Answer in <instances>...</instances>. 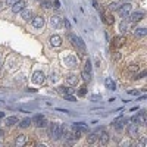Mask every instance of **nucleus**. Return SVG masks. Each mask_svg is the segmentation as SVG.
Instances as JSON below:
<instances>
[{
	"instance_id": "obj_35",
	"label": "nucleus",
	"mask_w": 147,
	"mask_h": 147,
	"mask_svg": "<svg viewBox=\"0 0 147 147\" xmlns=\"http://www.w3.org/2000/svg\"><path fill=\"white\" fill-rule=\"evenodd\" d=\"M78 93H80V96H85V93H87V87H85V85H82Z\"/></svg>"
},
{
	"instance_id": "obj_7",
	"label": "nucleus",
	"mask_w": 147,
	"mask_h": 147,
	"mask_svg": "<svg viewBox=\"0 0 147 147\" xmlns=\"http://www.w3.org/2000/svg\"><path fill=\"white\" fill-rule=\"evenodd\" d=\"M127 18H128L129 22H140L144 18V13L143 12H132V13H129Z\"/></svg>"
},
{
	"instance_id": "obj_3",
	"label": "nucleus",
	"mask_w": 147,
	"mask_h": 147,
	"mask_svg": "<svg viewBox=\"0 0 147 147\" xmlns=\"http://www.w3.org/2000/svg\"><path fill=\"white\" fill-rule=\"evenodd\" d=\"M31 122H34L35 127H38V128H44V127L47 125V119H46L43 115H35V116L31 119Z\"/></svg>"
},
{
	"instance_id": "obj_12",
	"label": "nucleus",
	"mask_w": 147,
	"mask_h": 147,
	"mask_svg": "<svg viewBox=\"0 0 147 147\" xmlns=\"http://www.w3.org/2000/svg\"><path fill=\"white\" fill-rule=\"evenodd\" d=\"M25 6H27V3L24 2V0H18L16 3L12 5V12H13V13H18V12H21Z\"/></svg>"
},
{
	"instance_id": "obj_9",
	"label": "nucleus",
	"mask_w": 147,
	"mask_h": 147,
	"mask_svg": "<svg viewBox=\"0 0 147 147\" xmlns=\"http://www.w3.org/2000/svg\"><path fill=\"white\" fill-rule=\"evenodd\" d=\"M128 136L129 137H137V134H138V125L136 124V122H131V124H128Z\"/></svg>"
},
{
	"instance_id": "obj_5",
	"label": "nucleus",
	"mask_w": 147,
	"mask_h": 147,
	"mask_svg": "<svg viewBox=\"0 0 147 147\" xmlns=\"http://www.w3.org/2000/svg\"><path fill=\"white\" fill-rule=\"evenodd\" d=\"M63 62H65V65H66L68 68H77V66H78V59H77L75 56H72V55L66 56V57L63 59Z\"/></svg>"
},
{
	"instance_id": "obj_36",
	"label": "nucleus",
	"mask_w": 147,
	"mask_h": 147,
	"mask_svg": "<svg viewBox=\"0 0 147 147\" xmlns=\"http://www.w3.org/2000/svg\"><path fill=\"white\" fill-rule=\"evenodd\" d=\"M146 75H147V71H143L141 74H138V75H136L134 78H136V80H138V78H144Z\"/></svg>"
},
{
	"instance_id": "obj_40",
	"label": "nucleus",
	"mask_w": 147,
	"mask_h": 147,
	"mask_svg": "<svg viewBox=\"0 0 147 147\" xmlns=\"http://www.w3.org/2000/svg\"><path fill=\"white\" fill-rule=\"evenodd\" d=\"M63 25H65V27L69 30V22H68V19H63Z\"/></svg>"
},
{
	"instance_id": "obj_28",
	"label": "nucleus",
	"mask_w": 147,
	"mask_h": 147,
	"mask_svg": "<svg viewBox=\"0 0 147 147\" xmlns=\"http://www.w3.org/2000/svg\"><path fill=\"white\" fill-rule=\"evenodd\" d=\"M31 124H32V122H31V119H30V118H25V119H22V121H21L19 127H21V128H28Z\"/></svg>"
},
{
	"instance_id": "obj_13",
	"label": "nucleus",
	"mask_w": 147,
	"mask_h": 147,
	"mask_svg": "<svg viewBox=\"0 0 147 147\" xmlns=\"http://www.w3.org/2000/svg\"><path fill=\"white\" fill-rule=\"evenodd\" d=\"M97 138H99V141H100V144H103V146H106L107 143H109V134L105 131V129H100V136H97Z\"/></svg>"
},
{
	"instance_id": "obj_21",
	"label": "nucleus",
	"mask_w": 147,
	"mask_h": 147,
	"mask_svg": "<svg viewBox=\"0 0 147 147\" xmlns=\"http://www.w3.org/2000/svg\"><path fill=\"white\" fill-rule=\"evenodd\" d=\"M50 24H52V27H53V28H59V27H60V24H62V21H60L59 16L55 15V16L50 18Z\"/></svg>"
},
{
	"instance_id": "obj_37",
	"label": "nucleus",
	"mask_w": 147,
	"mask_h": 147,
	"mask_svg": "<svg viewBox=\"0 0 147 147\" xmlns=\"http://www.w3.org/2000/svg\"><path fill=\"white\" fill-rule=\"evenodd\" d=\"M18 0H5V5H7V6H12L13 3H16Z\"/></svg>"
},
{
	"instance_id": "obj_14",
	"label": "nucleus",
	"mask_w": 147,
	"mask_h": 147,
	"mask_svg": "<svg viewBox=\"0 0 147 147\" xmlns=\"http://www.w3.org/2000/svg\"><path fill=\"white\" fill-rule=\"evenodd\" d=\"M27 144V136L25 134H19V136L15 138V146L16 147H22Z\"/></svg>"
},
{
	"instance_id": "obj_10",
	"label": "nucleus",
	"mask_w": 147,
	"mask_h": 147,
	"mask_svg": "<svg viewBox=\"0 0 147 147\" xmlns=\"http://www.w3.org/2000/svg\"><path fill=\"white\" fill-rule=\"evenodd\" d=\"M31 24H32V27H34V28L40 30V28L44 27V18H43V16H35V18L31 19Z\"/></svg>"
},
{
	"instance_id": "obj_41",
	"label": "nucleus",
	"mask_w": 147,
	"mask_h": 147,
	"mask_svg": "<svg viewBox=\"0 0 147 147\" xmlns=\"http://www.w3.org/2000/svg\"><path fill=\"white\" fill-rule=\"evenodd\" d=\"M115 59H116V60H119V59H121V55H119V52H115Z\"/></svg>"
},
{
	"instance_id": "obj_43",
	"label": "nucleus",
	"mask_w": 147,
	"mask_h": 147,
	"mask_svg": "<svg viewBox=\"0 0 147 147\" xmlns=\"http://www.w3.org/2000/svg\"><path fill=\"white\" fill-rule=\"evenodd\" d=\"M129 94H132V96H137L138 94V91H134V90H131V91H128Z\"/></svg>"
},
{
	"instance_id": "obj_42",
	"label": "nucleus",
	"mask_w": 147,
	"mask_h": 147,
	"mask_svg": "<svg viewBox=\"0 0 147 147\" xmlns=\"http://www.w3.org/2000/svg\"><path fill=\"white\" fill-rule=\"evenodd\" d=\"M138 144H140V146H144V144H146V138H141Z\"/></svg>"
},
{
	"instance_id": "obj_22",
	"label": "nucleus",
	"mask_w": 147,
	"mask_h": 147,
	"mask_svg": "<svg viewBox=\"0 0 147 147\" xmlns=\"http://www.w3.org/2000/svg\"><path fill=\"white\" fill-rule=\"evenodd\" d=\"M134 35H136L137 38H143V37L147 35V30L146 28H137L136 31H134Z\"/></svg>"
},
{
	"instance_id": "obj_46",
	"label": "nucleus",
	"mask_w": 147,
	"mask_h": 147,
	"mask_svg": "<svg viewBox=\"0 0 147 147\" xmlns=\"http://www.w3.org/2000/svg\"><path fill=\"white\" fill-rule=\"evenodd\" d=\"M2 137H3V131H2V129H0V138H2Z\"/></svg>"
},
{
	"instance_id": "obj_23",
	"label": "nucleus",
	"mask_w": 147,
	"mask_h": 147,
	"mask_svg": "<svg viewBox=\"0 0 147 147\" xmlns=\"http://www.w3.org/2000/svg\"><path fill=\"white\" fill-rule=\"evenodd\" d=\"M124 43H125V38L122 35H118V37H115V38H113V46L115 47H121Z\"/></svg>"
},
{
	"instance_id": "obj_25",
	"label": "nucleus",
	"mask_w": 147,
	"mask_h": 147,
	"mask_svg": "<svg viewBox=\"0 0 147 147\" xmlns=\"http://www.w3.org/2000/svg\"><path fill=\"white\" fill-rule=\"evenodd\" d=\"M74 129H78V131H81V132H88V127L87 125H84V124H74V127H72Z\"/></svg>"
},
{
	"instance_id": "obj_47",
	"label": "nucleus",
	"mask_w": 147,
	"mask_h": 147,
	"mask_svg": "<svg viewBox=\"0 0 147 147\" xmlns=\"http://www.w3.org/2000/svg\"><path fill=\"white\" fill-rule=\"evenodd\" d=\"M122 2H129V0H122Z\"/></svg>"
},
{
	"instance_id": "obj_6",
	"label": "nucleus",
	"mask_w": 147,
	"mask_h": 147,
	"mask_svg": "<svg viewBox=\"0 0 147 147\" xmlns=\"http://www.w3.org/2000/svg\"><path fill=\"white\" fill-rule=\"evenodd\" d=\"M44 72L43 71H35L34 74H32V82H35V84H43L44 82Z\"/></svg>"
},
{
	"instance_id": "obj_17",
	"label": "nucleus",
	"mask_w": 147,
	"mask_h": 147,
	"mask_svg": "<svg viewBox=\"0 0 147 147\" xmlns=\"http://www.w3.org/2000/svg\"><path fill=\"white\" fill-rule=\"evenodd\" d=\"M102 19H103L105 24H107V25H113V22H115L113 16L110 15V13H105L103 10H102Z\"/></svg>"
},
{
	"instance_id": "obj_31",
	"label": "nucleus",
	"mask_w": 147,
	"mask_h": 147,
	"mask_svg": "<svg viewBox=\"0 0 147 147\" xmlns=\"http://www.w3.org/2000/svg\"><path fill=\"white\" fill-rule=\"evenodd\" d=\"M128 71H129V72H137V71H138V65H137V63H131V65L128 66Z\"/></svg>"
},
{
	"instance_id": "obj_16",
	"label": "nucleus",
	"mask_w": 147,
	"mask_h": 147,
	"mask_svg": "<svg viewBox=\"0 0 147 147\" xmlns=\"http://www.w3.org/2000/svg\"><path fill=\"white\" fill-rule=\"evenodd\" d=\"M66 82H68L69 85H78L80 78L75 75V74H69V75H66Z\"/></svg>"
},
{
	"instance_id": "obj_24",
	"label": "nucleus",
	"mask_w": 147,
	"mask_h": 147,
	"mask_svg": "<svg viewBox=\"0 0 147 147\" xmlns=\"http://www.w3.org/2000/svg\"><path fill=\"white\" fill-rule=\"evenodd\" d=\"M18 118L16 116H7L6 118V122H5V124L7 125V127H12V125H15V124H18Z\"/></svg>"
},
{
	"instance_id": "obj_2",
	"label": "nucleus",
	"mask_w": 147,
	"mask_h": 147,
	"mask_svg": "<svg viewBox=\"0 0 147 147\" xmlns=\"http://www.w3.org/2000/svg\"><path fill=\"white\" fill-rule=\"evenodd\" d=\"M69 37V40L72 41V44L75 46L78 50L82 53V55H85V52H87V49H85V44H84V41L80 38V37H77V35H74V34H69L68 35Z\"/></svg>"
},
{
	"instance_id": "obj_18",
	"label": "nucleus",
	"mask_w": 147,
	"mask_h": 147,
	"mask_svg": "<svg viewBox=\"0 0 147 147\" xmlns=\"http://www.w3.org/2000/svg\"><path fill=\"white\" fill-rule=\"evenodd\" d=\"M50 46H52V47L62 46V38H60L59 35H52V37H50Z\"/></svg>"
},
{
	"instance_id": "obj_15",
	"label": "nucleus",
	"mask_w": 147,
	"mask_h": 147,
	"mask_svg": "<svg viewBox=\"0 0 147 147\" xmlns=\"http://www.w3.org/2000/svg\"><path fill=\"white\" fill-rule=\"evenodd\" d=\"M21 18L24 19V21H30V19H32V12L30 10V9H27V7H24L21 12Z\"/></svg>"
},
{
	"instance_id": "obj_26",
	"label": "nucleus",
	"mask_w": 147,
	"mask_h": 147,
	"mask_svg": "<svg viewBox=\"0 0 147 147\" xmlns=\"http://www.w3.org/2000/svg\"><path fill=\"white\" fill-rule=\"evenodd\" d=\"M96 141H97V132L88 134V136H87V143H88V144H93V143H96Z\"/></svg>"
},
{
	"instance_id": "obj_8",
	"label": "nucleus",
	"mask_w": 147,
	"mask_h": 147,
	"mask_svg": "<svg viewBox=\"0 0 147 147\" xmlns=\"http://www.w3.org/2000/svg\"><path fill=\"white\" fill-rule=\"evenodd\" d=\"M127 122H128V119L127 118H124V116H121V118H118L116 121H115V128L118 129V131H122L125 127H127Z\"/></svg>"
},
{
	"instance_id": "obj_11",
	"label": "nucleus",
	"mask_w": 147,
	"mask_h": 147,
	"mask_svg": "<svg viewBox=\"0 0 147 147\" xmlns=\"http://www.w3.org/2000/svg\"><path fill=\"white\" fill-rule=\"evenodd\" d=\"M131 122H136L137 125H146V113L144 112H140L137 116H134L131 119Z\"/></svg>"
},
{
	"instance_id": "obj_19",
	"label": "nucleus",
	"mask_w": 147,
	"mask_h": 147,
	"mask_svg": "<svg viewBox=\"0 0 147 147\" xmlns=\"http://www.w3.org/2000/svg\"><path fill=\"white\" fill-rule=\"evenodd\" d=\"M105 85H106V88H109V90H116V84H115V81L112 78H106L105 80Z\"/></svg>"
},
{
	"instance_id": "obj_1",
	"label": "nucleus",
	"mask_w": 147,
	"mask_h": 147,
	"mask_svg": "<svg viewBox=\"0 0 147 147\" xmlns=\"http://www.w3.org/2000/svg\"><path fill=\"white\" fill-rule=\"evenodd\" d=\"M49 136H50L52 140H59L60 137H62V125L59 124H52L50 127H49Z\"/></svg>"
},
{
	"instance_id": "obj_20",
	"label": "nucleus",
	"mask_w": 147,
	"mask_h": 147,
	"mask_svg": "<svg viewBox=\"0 0 147 147\" xmlns=\"http://www.w3.org/2000/svg\"><path fill=\"white\" fill-rule=\"evenodd\" d=\"M56 90H57V93H59L60 96H65V94H69V93H72V88H69V87H65V85H60V87H57Z\"/></svg>"
},
{
	"instance_id": "obj_32",
	"label": "nucleus",
	"mask_w": 147,
	"mask_h": 147,
	"mask_svg": "<svg viewBox=\"0 0 147 147\" xmlns=\"http://www.w3.org/2000/svg\"><path fill=\"white\" fill-rule=\"evenodd\" d=\"M63 99H65V100H68V102H75V100H77V99H75V97H74L71 93H69V94H65V96H63Z\"/></svg>"
},
{
	"instance_id": "obj_45",
	"label": "nucleus",
	"mask_w": 147,
	"mask_h": 147,
	"mask_svg": "<svg viewBox=\"0 0 147 147\" xmlns=\"http://www.w3.org/2000/svg\"><path fill=\"white\" fill-rule=\"evenodd\" d=\"M3 116H5V112H0V119H2Z\"/></svg>"
},
{
	"instance_id": "obj_39",
	"label": "nucleus",
	"mask_w": 147,
	"mask_h": 147,
	"mask_svg": "<svg viewBox=\"0 0 147 147\" xmlns=\"http://www.w3.org/2000/svg\"><path fill=\"white\" fill-rule=\"evenodd\" d=\"M91 99H93L94 102H97V100H99V99H102V97H100V96H97V94H96V96H93V97H91Z\"/></svg>"
},
{
	"instance_id": "obj_33",
	"label": "nucleus",
	"mask_w": 147,
	"mask_h": 147,
	"mask_svg": "<svg viewBox=\"0 0 147 147\" xmlns=\"http://www.w3.org/2000/svg\"><path fill=\"white\" fill-rule=\"evenodd\" d=\"M84 71L91 72V62H90V60H85V68H84Z\"/></svg>"
},
{
	"instance_id": "obj_29",
	"label": "nucleus",
	"mask_w": 147,
	"mask_h": 147,
	"mask_svg": "<svg viewBox=\"0 0 147 147\" xmlns=\"http://www.w3.org/2000/svg\"><path fill=\"white\" fill-rule=\"evenodd\" d=\"M118 3H115V2H112V3H109V6H107V9L110 10V12H113V10H118Z\"/></svg>"
},
{
	"instance_id": "obj_27",
	"label": "nucleus",
	"mask_w": 147,
	"mask_h": 147,
	"mask_svg": "<svg viewBox=\"0 0 147 147\" xmlns=\"http://www.w3.org/2000/svg\"><path fill=\"white\" fill-rule=\"evenodd\" d=\"M81 77L85 82H90L91 81V72H87V71H82L81 72Z\"/></svg>"
},
{
	"instance_id": "obj_30",
	"label": "nucleus",
	"mask_w": 147,
	"mask_h": 147,
	"mask_svg": "<svg viewBox=\"0 0 147 147\" xmlns=\"http://www.w3.org/2000/svg\"><path fill=\"white\" fill-rule=\"evenodd\" d=\"M40 3H41V6H43L44 9H50V7H52V3L49 2V0H41Z\"/></svg>"
},
{
	"instance_id": "obj_34",
	"label": "nucleus",
	"mask_w": 147,
	"mask_h": 147,
	"mask_svg": "<svg viewBox=\"0 0 147 147\" xmlns=\"http://www.w3.org/2000/svg\"><path fill=\"white\" fill-rule=\"evenodd\" d=\"M119 30H121V32H125V31H127V24H125V22H121Z\"/></svg>"
},
{
	"instance_id": "obj_44",
	"label": "nucleus",
	"mask_w": 147,
	"mask_h": 147,
	"mask_svg": "<svg viewBox=\"0 0 147 147\" xmlns=\"http://www.w3.org/2000/svg\"><path fill=\"white\" fill-rule=\"evenodd\" d=\"M50 80H52V81H56L57 78H56V75H52V77H50Z\"/></svg>"
},
{
	"instance_id": "obj_38",
	"label": "nucleus",
	"mask_w": 147,
	"mask_h": 147,
	"mask_svg": "<svg viewBox=\"0 0 147 147\" xmlns=\"http://www.w3.org/2000/svg\"><path fill=\"white\" fill-rule=\"evenodd\" d=\"M52 6H53V7H56V9H59V7H60V2H59V0H55Z\"/></svg>"
},
{
	"instance_id": "obj_48",
	"label": "nucleus",
	"mask_w": 147,
	"mask_h": 147,
	"mask_svg": "<svg viewBox=\"0 0 147 147\" xmlns=\"http://www.w3.org/2000/svg\"><path fill=\"white\" fill-rule=\"evenodd\" d=\"M37 2H41V0H37Z\"/></svg>"
},
{
	"instance_id": "obj_4",
	"label": "nucleus",
	"mask_w": 147,
	"mask_h": 147,
	"mask_svg": "<svg viewBox=\"0 0 147 147\" xmlns=\"http://www.w3.org/2000/svg\"><path fill=\"white\" fill-rule=\"evenodd\" d=\"M131 3H128V2H125L122 6H119L118 7V12H119V15L122 16V18H127L128 15H129V12H131Z\"/></svg>"
}]
</instances>
